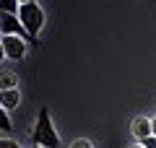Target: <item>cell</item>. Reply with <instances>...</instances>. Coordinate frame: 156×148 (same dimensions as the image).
<instances>
[{"label": "cell", "mask_w": 156, "mask_h": 148, "mask_svg": "<svg viewBox=\"0 0 156 148\" xmlns=\"http://www.w3.org/2000/svg\"><path fill=\"white\" fill-rule=\"evenodd\" d=\"M31 143L39 148H60V135H57L55 125L50 120V109L42 107L37 115V125L31 130Z\"/></svg>", "instance_id": "cell-1"}, {"label": "cell", "mask_w": 156, "mask_h": 148, "mask_svg": "<svg viewBox=\"0 0 156 148\" xmlns=\"http://www.w3.org/2000/svg\"><path fill=\"white\" fill-rule=\"evenodd\" d=\"M18 21L23 23L29 39H31V42H37V34L42 31V26H44V11H42V5H39V3H34V0H21V8H18Z\"/></svg>", "instance_id": "cell-2"}, {"label": "cell", "mask_w": 156, "mask_h": 148, "mask_svg": "<svg viewBox=\"0 0 156 148\" xmlns=\"http://www.w3.org/2000/svg\"><path fill=\"white\" fill-rule=\"evenodd\" d=\"M130 130H133V135L138 138V140H146V138L154 135V130H151V117H135L133 125H130Z\"/></svg>", "instance_id": "cell-5"}, {"label": "cell", "mask_w": 156, "mask_h": 148, "mask_svg": "<svg viewBox=\"0 0 156 148\" xmlns=\"http://www.w3.org/2000/svg\"><path fill=\"white\" fill-rule=\"evenodd\" d=\"M5 88H16V76L13 73H3V91Z\"/></svg>", "instance_id": "cell-7"}, {"label": "cell", "mask_w": 156, "mask_h": 148, "mask_svg": "<svg viewBox=\"0 0 156 148\" xmlns=\"http://www.w3.org/2000/svg\"><path fill=\"white\" fill-rule=\"evenodd\" d=\"M0 127H3V132L11 130V120H8V112H3V117H0Z\"/></svg>", "instance_id": "cell-9"}, {"label": "cell", "mask_w": 156, "mask_h": 148, "mask_svg": "<svg viewBox=\"0 0 156 148\" xmlns=\"http://www.w3.org/2000/svg\"><path fill=\"white\" fill-rule=\"evenodd\" d=\"M0 148H21V146H18L16 140H11V138H5V140L0 143Z\"/></svg>", "instance_id": "cell-10"}, {"label": "cell", "mask_w": 156, "mask_h": 148, "mask_svg": "<svg viewBox=\"0 0 156 148\" xmlns=\"http://www.w3.org/2000/svg\"><path fill=\"white\" fill-rule=\"evenodd\" d=\"M151 130H154V135H156V117H151Z\"/></svg>", "instance_id": "cell-12"}, {"label": "cell", "mask_w": 156, "mask_h": 148, "mask_svg": "<svg viewBox=\"0 0 156 148\" xmlns=\"http://www.w3.org/2000/svg\"><path fill=\"white\" fill-rule=\"evenodd\" d=\"M34 148H39V146H34Z\"/></svg>", "instance_id": "cell-14"}, {"label": "cell", "mask_w": 156, "mask_h": 148, "mask_svg": "<svg viewBox=\"0 0 156 148\" xmlns=\"http://www.w3.org/2000/svg\"><path fill=\"white\" fill-rule=\"evenodd\" d=\"M0 104H3V112H11L21 104V93L18 88H5V91H0Z\"/></svg>", "instance_id": "cell-6"}, {"label": "cell", "mask_w": 156, "mask_h": 148, "mask_svg": "<svg viewBox=\"0 0 156 148\" xmlns=\"http://www.w3.org/2000/svg\"><path fill=\"white\" fill-rule=\"evenodd\" d=\"M140 146H146V148H156V135H151V138H146V140H140Z\"/></svg>", "instance_id": "cell-11"}, {"label": "cell", "mask_w": 156, "mask_h": 148, "mask_svg": "<svg viewBox=\"0 0 156 148\" xmlns=\"http://www.w3.org/2000/svg\"><path fill=\"white\" fill-rule=\"evenodd\" d=\"M70 148H94V146H91V140H86V138H78V140H73Z\"/></svg>", "instance_id": "cell-8"}, {"label": "cell", "mask_w": 156, "mask_h": 148, "mask_svg": "<svg viewBox=\"0 0 156 148\" xmlns=\"http://www.w3.org/2000/svg\"><path fill=\"white\" fill-rule=\"evenodd\" d=\"M3 57H8V60H23L26 57V42L21 37H3Z\"/></svg>", "instance_id": "cell-4"}, {"label": "cell", "mask_w": 156, "mask_h": 148, "mask_svg": "<svg viewBox=\"0 0 156 148\" xmlns=\"http://www.w3.org/2000/svg\"><path fill=\"white\" fill-rule=\"evenodd\" d=\"M0 34L3 37H21V39L29 37L18 16H11V13H0Z\"/></svg>", "instance_id": "cell-3"}, {"label": "cell", "mask_w": 156, "mask_h": 148, "mask_svg": "<svg viewBox=\"0 0 156 148\" xmlns=\"http://www.w3.org/2000/svg\"><path fill=\"white\" fill-rule=\"evenodd\" d=\"M130 148H146V146H130Z\"/></svg>", "instance_id": "cell-13"}]
</instances>
